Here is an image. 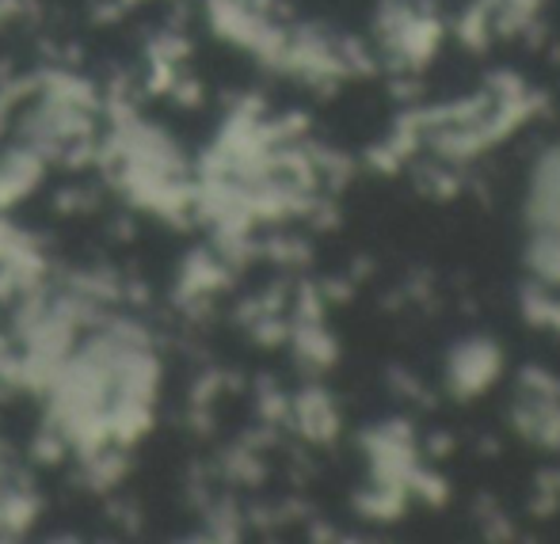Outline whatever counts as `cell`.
Wrapping results in <instances>:
<instances>
[{"mask_svg":"<svg viewBox=\"0 0 560 544\" xmlns=\"http://www.w3.org/2000/svg\"><path fill=\"white\" fill-rule=\"evenodd\" d=\"M43 179V153L38 149H8L0 156V210L31 194Z\"/></svg>","mask_w":560,"mask_h":544,"instance_id":"6da1fadb","label":"cell"}]
</instances>
